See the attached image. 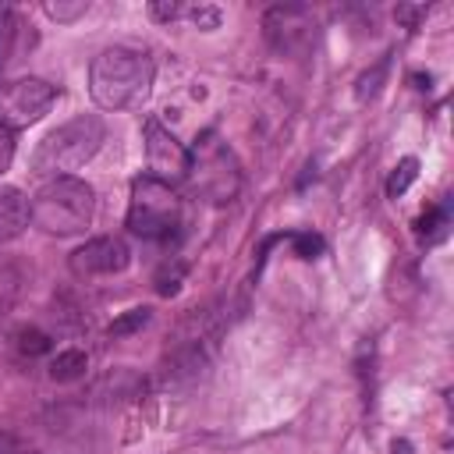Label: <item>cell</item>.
I'll return each instance as SVG.
<instances>
[{
    "mask_svg": "<svg viewBox=\"0 0 454 454\" xmlns=\"http://www.w3.org/2000/svg\"><path fill=\"white\" fill-rule=\"evenodd\" d=\"M11 160H14V131L0 124V174L11 167Z\"/></svg>",
    "mask_w": 454,
    "mask_h": 454,
    "instance_id": "obj_23",
    "label": "cell"
},
{
    "mask_svg": "<svg viewBox=\"0 0 454 454\" xmlns=\"http://www.w3.org/2000/svg\"><path fill=\"white\" fill-rule=\"evenodd\" d=\"M447 223H450L447 206H433L426 216H419V234H422L426 241H436V238L447 234Z\"/></svg>",
    "mask_w": 454,
    "mask_h": 454,
    "instance_id": "obj_16",
    "label": "cell"
},
{
    "mask_svg": "<svg viewBox=\"0 0 454 454\" xmlns=\"http://www.w3.org/2000/svg\"><path fill=\"white\" fill-rule=\"evenodd\" d=\"M89 369V355L82 348H64L50 358V380L57 383H71V380H82Z\"/></svg>",
    "mask_w": 454,
    "mask_h": 454,
    "instance_id": "obj_11",
    "label": "cell"
},
{
    "mask_svg": "<svg viewBox=\"0 0 454 454\" xmlns=\"http://www.w3.org/2000/svg\"><path fill=\"white\" fill-rule=\"evenodd\" d=\"M106 138V128L96 114H78L67 124L53 128L32 153V170L39 177H67L71 170L85 167Z\"/></svg>",
    "mask_w": 454,
    "mask_h": 454,
    "instance_id": "obj_2",
    "label": "cell"
},
{
    "mask_svg": "<svg viewBox=\"0 0 454 454\" xmlns=\"http://www.w3.org/2000/svg\"><path fill=\"white\" fill-rule=\"evenodd\" d=\"M14 348H18L21 355L35 358V355H46V351L53 348V340H50V333L39 330V326H21V330H14Z\"/></svg>",
    "mask_w": 454,
    "mask_h": 454,
    "instance_id": "obj_14",
    "label": "cell"
},
{
    "mask_svg": "<svg viewBox=\"0 0 454 454\" xmlns=\"http://www.w3.org/2000/svg\"><path fill=\"white\" fill-rule=\"evenodd\" d=\"M57 99V89L43 78H14L0 85V124L4 128H25L35 124Z\"/></svg>",
    "mask_w": 454,
    "mask_h": 454,
    "instance_id": "obj_6",
    "label": "cell"
},
{
    "mask_svg": "<svg viewBox=\"0 0 454 454\" xmlns=\"http://www.w3.org/2000/svg\"><path fill=\"white\" fill-rule=\"evenodd\" d=\"M383 71H387V60H380L372 71H365L362 78H358V99H372L376 96V89H380V78H383Z\"/></svg>",
    "mask_w": 454,
    "mask_h": 454,
    "instance_id": "obj_18",
    "label": "cell"
},
{
    "mask_svg": "<svg viewBox=\"0 0 454 454\" xmlns=\"http://www.w3.org/2000/svg\"><path fill=\"white\" fill-rule=\"evenodd\" d=\"M32 209V223L46 234H57V238H67V234H82L89 223H92V213H96V192L67 174V177H50L28 202Z\"/></svg>",
    "mask_w": 454,
    "mask_h": 454,
    "instance_id": "obj_3",
    "label": "cell"
},
{
    "mask_svg": "<svg viewBox=\"0 0 454 454\" xmlns=\"http://www.w3.org/2000/svg\"><path fill=\"white\" fill-rule=\"evenodd\" d=\"M181 14H184V7L177 0H153L149 4V18L153 21H177Z\"/></svg>",
    "mask_w": 454,
    "mask_h": 454,
    "instance_id": "obj_17",
    "label": "cell"
},
{
    "mask_svg": "<svg viewBox=\"0 0 454 454\" xmlns=\"http://www.w3.org/2000/svg\"><path fill=\"white\" fill-rule=\"evenodd\" d=\"M415 177H419V160H415V156H404V160L394 167V174L387 177V195H390V199L404 195Z\"/></svg>",
    "mask_w": 454,
    "mask_h": 454,
    "instance_id": "obj_15",
    "label": "cell"
},
{
    "mask_svg": "<svg viewBox=\"0 0 454 454\" xmlns=\"http://www.w3.org/2000/svg\"><path fill=\"white\" fill-rule=\"evenodd\" d=\"M153 57L131 46L103 50L89 67V92L103 110H128L142 103L153 89Z\"/></svg>",
    "mask_w": 454,
    "mask_h": 454,
    "instance_id": "obj_1",
    "label": "cell"
},
{
    "mask_svg": "<svg viewBox=\"0 0 454 454\" xmlns=\"http://www.w3.org/2000/svg\"><path fill=\"white\" fill-rule=\"evenodd\" d=\"M145 163H149V177H156V181L174 188L177 181L188 177L192 153L160 121H145Z\"/></svg>",
    "mask_w": 454,
    "mask_h": 454,
    "instance_id": "obj_8",
    "label": "cell"
},
{
    "mask_svg": "<svg viewBox=\"0 0 454 454\" xmlns=\"http://www.w3.org/2000/svg\"><path fill=\"white\" fill-rule=\"evenodd\" d=\"M128 262H131V248L121 238H114V234L89 238L67 259V266H71L74 277H114V273H124Z\"/></svg>",
    "mask_w": 454,
    "mask_h": 454,
    "instance_id": "obj_9",
    "label": "cell"
},
{
    "mask_svg": "<svg viewBox=\"0 0 454 454\" xmlns=\"http://www.w3.org/2000/svg\"><path fill=\"white\" fill-rule=\"evenodd\" d=\"M394 18H397L404 28H415V25L426 18V7H397V11H394Z\"/></svg>",
    "mask_w": 454,
    "mask_h": 454,
    "instance_id": "obj_24",
    "label": "cell"
},
{
    "mask_svg": "<svg viewBox=\"0 0 454 454\" xmlns=\"http://www.w3.org/2000/svg\"><path fill=\"white\" fill-rule=\"evenodd\" d=\"M188 177H195V192H202L209 202H231L241 184L231 149L223 142H216V135H206L202 145H195Z\"/></svg>",
    "mask_w": 454,
    "mask_h": 454,
    "instance_id": "obj_5",
    "label": "cell"
},
{
    "mask_svg": "<svg viewBox=\"0 0 454 454\" xmlns=\"http://www.w3.org/2000/svg\"><path fill=\"white\" fill-rule=\"evenodd\" d=\"M181 273H184L181 266H174L170 273H167V270H160V273H156V291H160V294H174V291L181 287Z\"/></svg>",
    "mask_w": 454,
    "mask_h": 454,
    "instance_id": "obj_22",
    "label": "cell"
},
{
    "mask_svg": "<svg viewBox=\"0 0 454 454\" xmlns=\"http://www.w3.org/2000/svg\"><path fill=\"white\" fill-rule=\"evenodd\" d=\"M181 223V199L170 184L156 177H135L131 181V202H128V231L145 241H163Z\"/></svg>",
    "mask_w": 454,
    "mask_h": 454,
    "instance_id": "obj_4",
    "label": "cell"
},
{
    "mask_svg": "<svg viewBox=\"0 0 454 454\" xmlns=\"http://www.w3.org/2000/svg\"><path fill=\"white\" fill-rule=\"evenodd\" d=\"M262 35L277 53H305L316 43V18L301 4H277L262 14Z\"/></svg>",
    "mask_w": 454,
    "mask_h": 454,
    "instance_id": "obj_7",
    "label": "cell"
},
{
    "mask_svg": "<svg viewBox=\"0 0 454 454\" xmlns=\"http://www.w3.org/2000/svg\"><path fill=\"white\" fill-rule=\"evenodd\" d=\"M291 245L301 259H316L323 252V238L319 234H291Z\"/></svg>",
    "mask_w": 454,
    "mask_h": 454,
    "instance_id": "obj_19",
    "label": "cell"
},
{
    "mask_svg": "<svg viewBox=\"0 0 454 454\" xmlns=\"http://www.w3.org/2000/svg\"><path fill=\"white\" fill-rule=\"evenodd\" d=\"M0 454H25V447L18 443V436H11V433H0Z\"/></svg>",
    "mask_w": 454,
    "mask_h": 454,
    "instance_id": "obj_25",
    "label": "cell"
},
{
    "mask_svg": "<svg viewBox=\"0 0 454 454\" xmlns=\"http://www.w3.org/2000/svg\"><path fill=\"white\" fill-rule=\"evenodd\" d=\"M390 450H394V454H411V443H408V440H394Z\"/></svg>",
    "mask_w": 454,
    "mask_h": 454,
    "instance_id": "obj_26",
    "label": "cell"
},
{
    "mask_svg": "<svg viewBox=\"0 0 454 454\" xmlns=\"http://www.w3.org/2000/svg\"><path fill=\"white\" fill-rule=\"evenodd\" d=\"M32 220L28 199L18 188H0V241L18 238Z\"/></svg>",
    "mask_w": 454,
    "mask_h": 454,
    "instance_id": "obj_10",
    "label": "cell"
},
{
    "mask_svg": "<svg viewBox=\"0 0 454 454\" xmlns=\"http://www.w3.org/2000/svg\"><path fill=\"white\" fill-rule=\"evenodd\" d=\"M46 14L50 18H57V21H71V18H78V14H85V0H74V4H46Z\"/></svg>",
    "mask_w": 454,
    "mask_h": 454,
    "instance_id": "obj_20",
    "label": "cell"
},
{
    "mask_svg": "<svg viewBox=\"0 0 454 454\" xmlns=\"http://www.w3.org/2000/svg\"><path fill=\"white\" fill-rule=\"evenodd\" d=\"M149 319H153V309H128V312H121L110 326H106V337L110 340H121V337H131V333H138L142 326H149Z\"/></svg>",
    "mask_w": 454,
    "mask_h": 454,
    "instance_id": "obj_13",
    "label": "cell"
},
{
    "mask_svg": "<svg viewBox=\"0 0 454 454\" xmlns=\"http://www.w3.org/2000/svg\"><path fill=\"white\" fill-rule=\"evenodd\" d=\"M184 14H188L199 28H216V25H220V11H216V7H202V4H199V7H192V11H184Z\"/></svg>",
    "mask_w": 454,
    "mask_h": 454,
    "instance_id": "obj_21",
    "label": "cell"
},
{
    "mask_svg": "<svg viewBox=\"0 0 454 454\" xmlns=\"http://www.w3.org/2000/svg\"><path fill=\"white\" fill-rule=\"evenodd\" d=\"M25 39V21L14 7H0V67L7 60H14L18 53V43Z\"/></svg>",
    "mask_w": 454,
    "mask_h": 454,
    "instance_id": "obj_12",
    "label": "cell"
}]
</instances>
